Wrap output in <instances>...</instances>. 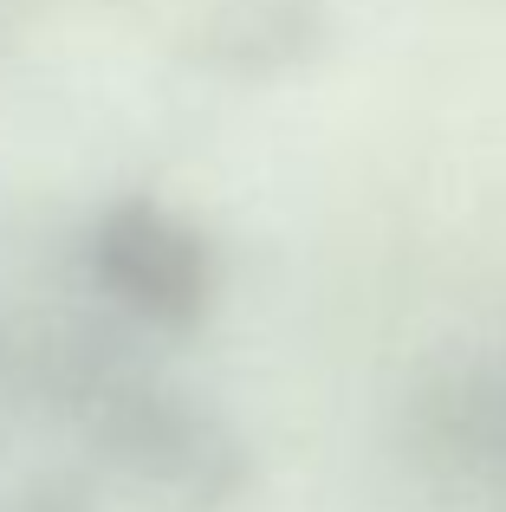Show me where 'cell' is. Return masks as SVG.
I'll use <instances>...</instances> for the list:
<instances>
[{
  "label": "cell",
  "mask_w": 506,
  "mask_h": 512,
  "mask_svg": "<svg viewBox=\"0 0 506 512\" xmlns=\"http://www.w3.org/2000/svg\"><path fill=\"white\" fill-rule=\"evenodd\" d=\"M98 279L150 325H195L215 292V253L182 214L124 201L98 227Z\"/></svg>",
  "instance_id": "obj_1"
}]
</instances>
